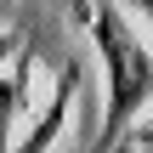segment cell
<instances>
[{
	"label": "cell",
	"instance_id": "1",
	"mask_svg": "<svg viewBox=\"0 0 153 153\" xmlns=\"http://www.w3.org/2000/svg\"><path fill=\"white\" fill-rule=\"evenodd\" d=\"M85 23H91L97 51H102V62H108V114H102V142H119L125 119L153 97V62H148L142 40L125 28V17H119L114 6L85 11Z\"/></svg>",
	"mask_w": 153,
	"mask_h": 153
},
{
	"label": "cell",
	"instance_id": "2",
	"mask_svg": "<svg viewBox=\"0 0 153 153\" xmlns=\"http://www.w3.org/2000/svg\"><path fill=\"white\" fill-rule=\"evenodd\" d=\"M74 79H79V74H62V85H57V97H51V108H45V119H40V125L23 136V148H51V142H57V125H62V114H68Z\"/></svg>",
	"mask_w": 153,
	"mask_h": 153
},
{
	"label": "cell",
	"instance_id": "3",
	"mask_svg": "<svg viewBox=\"0 0 153 153\" xmlns=\"http://www.w3.org/2000/svg\"><path fill=\"white\" fill-rule=\"evenodd\" d=\"M17 102H23V85H17V79H0V148H6V131H11Z\"/></svg>",
	"mask_w": 153,
	"mask_h": 153
},
{
	"label": "cell",
	"instance_id": "4",
	"mask_svg": "<svg viewBox=\"0 0 153 153\" xmlns=\"http://www.w3.org/2000/svg\"><path fill=\"white\" fill-rule=\"evenodd\" d=\"M17 51V34H0V57H11Z\"/></svg>",
	"mask_w": 153,
	"mask_h": 153
},
{
	"label": "cell",
	"instance_id": "5",
	"mask_svg": "<svg viewBox=\"0 0 153 153\" xmlns=\"http://www.w3.org/2000/svg\"><path fill=\"white\" fill-rule=\"evenodd\" d=\"M125 6H148V11H153V0H125Z\"/></svg>",
	"mask_w": 153,
	"mask_h": 153
}]
</instances>
